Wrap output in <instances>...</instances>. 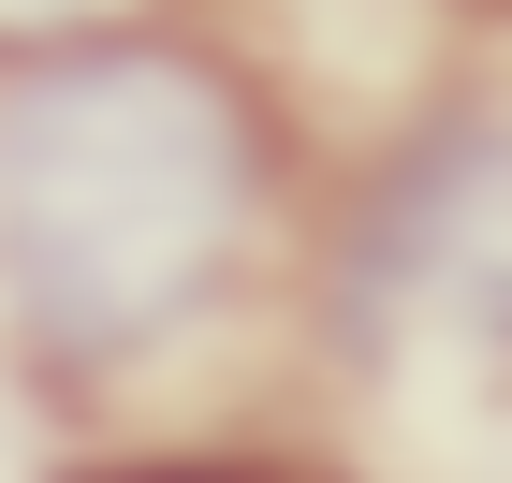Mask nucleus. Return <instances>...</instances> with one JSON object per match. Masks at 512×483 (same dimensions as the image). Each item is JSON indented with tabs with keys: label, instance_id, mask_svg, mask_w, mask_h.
Segmentation results:
<instances>
[{
	"label": "nucleus",
	"instance_id": "1",
	"mask_svg": "<svg viewBox=\"0 0 512 483\" xmlns=\"http://www.w3.org/2000/svg\"><path fill=\"white\" fill-rule=\"evenodd\" d=\"M278 147L249 74L176 30H59L0 88V322L59 381L176 352L249 279Z\"/></svg>",
	"mask_w": 512,
	"mask_h": 483
},
{
	"label": "nucleus",
	"instance_id": "2",
	"mask_svg": "<svg viewBox=\"0 0 512 483\" xmlns=\"http://www.w3.org/2000/svg\"><path fill=\"white\" fill-rule=\"evenodd\" d=\"M352 352L381 366L395 337H454L512 396V118H439L352 220V279H337Z\"/></svg>",
	"mask_w": 512,
	"mask_h": 483
},
{
	"label": "nucleus",
	"instance_id": "3",
	"mask_svg": "<svg viewBox=\"0 0 512 483\" xmlns=\"http://www.w3.org/2000/svg\"><path fill=\"white\" fill-rule=\"evenodd\" d=\"M103 0H0V30H30V44H59V30H88Z\"/></svg>",
	"mask_w": 512,
	"mask_h": 483
},
{
	"label": "nucleus",
	"instance_id": "4",
	"mask_svg": "<svg viewBox=\"0 0 512 483\" xmlns=\"http://www.w3.org/2000/svg\"><path fill=\"white\" fill-rule=\"evenodd\" d=\"M118 483H264V469H118Z\"/></svg>",
	"mask_w": 512,
	"mask_h": 483
}]
</instances>
